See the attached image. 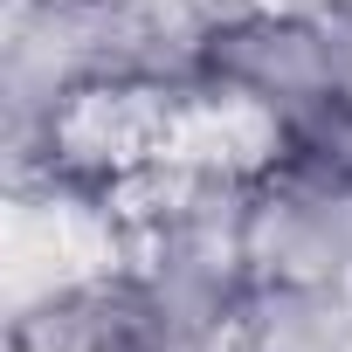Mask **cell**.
<instances>
[{"label": "cell", "instance_id": "4", "mask_svg": "<svg viewBox=\"0 0 352 352\" xmlns=\"http://www.w3.org/2000/svg\"><path fill=\"white\" fill-rule=\"evenodd\" d=\"M331 42H338V83H345V111H352V8L338 14V28H331Z\"/></svg>", "mask_w": 352, "mask_h": 352}, {"label": "cell", "instance_id": "2", "mask_svg": "<svg viewBox=\"0 0 352 352\" xmlns=\"http://www.w3.org/2000/svg\"><path fill=\"white\" fill-rule=\"evenodd\" d=\"M201 69H208V83H221V90L249 97L256 111H270L276 131H290V138L318 145L331 124H352L331 28H311V21H235V28L208 35Z\"/></svg>", "mask_w": 352, "mask_h": 352}, {"label": "cell", "instance_id": "1", "mask_svg": "<svg viewBox=\"0 0 352 352\" xmlns=\"http://www.w3.org/2000/svg\"><path fill=\"white\" fill-rule=\"evenodd\" d=\"M201 97L166 83H76L49 118V152L83 187H124L194 152Z\"/></svg>", "mask_w": 352, "mask_h": 352}, {"label": "cell", "instance_id": "3", "mask_svg": "<svg viewBox=\"0 0 352 352\" xmlns=\"http://www.w3.org/2000/svg\"><path fill=\"white\" fill-rule=\"evenodd\" d=\"M14 352H214L201 331L173 324L159 297L124 283H90L35 304L14 324Z\"/></svg>", "mask_w": 352, "mask_h": 352}]
</instances>
